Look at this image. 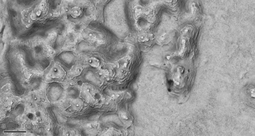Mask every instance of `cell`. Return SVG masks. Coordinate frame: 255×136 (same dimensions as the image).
Returning a JSON list of instances; mask_svg holds the SVG:
<instances>
[{"instance_id": "9", "label": "cell", "mask_w": 255, "mask_h": 136, "mask_svg": "<svg viewBox=\"0 0 255 136\" xmlns=\"http://www.w3.org/2000/svg\"><path fill=\"white\" fill-rule=\"evenodd\" d=\"M164 0L167 2H171L173 1V0Z\"/></svg>"}, {"instance_id": "2", "label": "cell", "mask_w": 255, "mask_h": 136, "mask_svg": "<svg viewBox=\"0 0 255 136\" xmlns=\"http://www.w3.org/2000/svg\"><path fill=\"white\" fill-rule=\"evenodd\" d=\"M83 70V67L80 64H75L69 71V76L72 78L78 76L81 74Z\"/></svg>"}, {"instance_id": "4", "label": "cell", "mask_w": 255, "mask_h": 136, "mask_svg": "<svg viewBox=\"0 0 255 136\" xmlns=\"http://www.w3.org/2000/svg\"><path fill=\"white\" fill-rule=\"evenodd\" d=\"M82 13V10L79 6H75L72 8L70 12L71 15L73 18H77L81 15Z\"/></svg>"}, {"instance_id": "1", "label": "cell", "mask_w": 255, "mask_h": 136, "mask_svg": "<svg viewBox=\"0 0 255 136\" xmlns=\"http://www.w3.org/2000/svg\"><path fill=\"white\" fill-rule=\"evenodd\" d=\"M65 75V72L63 68L58 65L55 64L54 66L52 67L50 72L49 76L52 78L59 79L62 78Z\"/></svg>"}, {"instance_id": "7", "label": "cell", "mask_w": 255, "mask_h": 136, "mask_svg": "<svg viewBox=\"0 0 255 136\" xmlns=\"http://www.w3.org/2000/svg\"><path fill=\"white\" fill-rule=\"evenodd\" d=\"M66 133H64L63 134L64 135H66V136H70V135H75V133H74L73 131H67L66 132H65Z\"/></svg>"}, {"instance_id": "5", "label": "cell", "mask_w": 255, "mask_h": 136, "mask_svg": "<svg viewBox=\"0 0 255 136\" xmlns=\"http://www.w3.org/2000/svg\"><path fill=\"white\" fill-rule=\"evenodd\" d=\"M89 64L93 68H98L100 66V61L99 59L95 57H92L89 59Z\"/></svg>"}, {"instance_id": "3", "label": "cell", "mask_w": 255, "mask_h": 136, "mask_svg": "<svg viewBox=\"0 0 255 136\" xmlns=\"http://www.w3.org/2000/svg\"><path fill=\"white\" fill-rule=\"evenodd\" d=\"M84 106V101L80 98L74 99L71 104L72 108L77 111H80Z\"/></svg>"}, {"instance_id": "8", "label": "cell", "mask_w": 255, "mask_h": 136, "mask_svg": "<svg viewBox=\"0 0 255 136\" xmlns=\"http://www.w3.org/2000/svg\"><path fill=\"white\" fill-rule=\"evenodd\" d=\"M41 13H42V11L40 10H38L36 11V15L37 16H39L41 14Z\"/></svg>"}, {"instance_id": "6", "label": "cell", "mask_w": 255, "mask_h": 136, "mask_svg": "<svg viewBox=\"0 0 255 136\" xmlns=\"http://www.w3.org/2000/svg\"><path fill=\"white\" fill-rule=\"evenodd\" d=\"M142 11H143V10H142V7L137 6L135 7V14L136 16H139L140 15H141L142 13Z\"/></svg>"}]
</instances>
